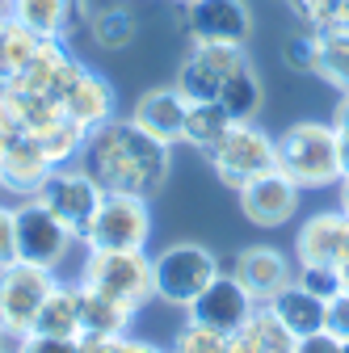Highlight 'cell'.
Masks as SVG:
<instances>
[{
    "mask_svg": "<svg viewBox=\"0 0 349 353\" xmlns=\"http://www.w3.org/2000/svg\"><path fill=\"white\" fill-rule=\"evenodd\" d=\"M38 42L21 21H13L9 13H0V80H13L38 51Z\"/></svg>",
    "mask_w": 349,
    "mask_h": 353,
    "instance_id": "obj_28",
    "label": "cell"
},
{
    "mask_svg": "<svg viewBox=\"0 0 349 353\" xmlns=\"http://www.w3.org/2000/svg\"><path fill=\"white\" fill-rule=\"evenodd\" d=\"M30 332H42V336H76L80 341V286H63L59 282L47 294V303L38 307Z\"/></svg>",
    "mask_w": 349,
    "mask_h": 353,
    "instance_id": "obj_23",
    "label": "cell"
},
{
    "mask_svg": "<svg viewBox=\"0 0 349 353\" xmlns=\"http://www.w3.org/2000/svg\"><path fill=\"white\" fill-rule=\"evenodd\" d=\"M84 135H89V130H84L80 122H72V118L63 114L59 122H51L47 130H38V135H30V139H38V148L47 152V156H51V164L59 168V164H68V160H76V156H80Z\"/></svg>",
    "mask_w": 349,
    "mask_h": 353,
    "instance_id": "obj_30",
    "label": "cell"
},
{
    "mask_svg": "<svg viewBox=\"0 0 349 353\" xmlns=\"http://www.w3.org/2000/svg\"><path fill=\"white\" fill-rule=\"evenodd\" d=\"M0 13H9V0H0Z\"/></svg>",
    "mask_w": 349,
    "mask_h": 353,
    "instance_id": "obj_43",
    "label": "cell"
},
{
    "mask_svg": "<svg viewBox=\"0 0 349 353\" xmlns=\"http://www.w3.org/2000/svg\"><path fill=\"white\" fill-rule=\"evenodd\" d=\"M332 130H337V148H341V176H349V93H341L337 101Z\"/></svg>",
    "mask_w": 349,
    "mask_h": 353,
    "instance_id": "obj_37",
    "label": "cell"
},
{
    "mask_svg": "<svg viewBox=\"0 0 349 353\" xmlns=\"http://www.w3.org/2000/svg\"><path fill=\"white\" fill-rule=\"evenodd\" d=\"M21 353H80L76 336H42V332H26Z\"/></svg>",
    "mask_w": 349,
    "mask_h": 353,
    "instance_id": "obj_35",
    "label": "cell"
},
{
    "mask_svg": "<svg viewBox=\"0 0 349 353\" xmlns=\"http://www.w3.org/2000/svg\"><path fill=\"white\" fill-rule=\"evenodd\" d=\"M261 101H266V88H261V76H257V68H252V59H248L244 68H236V72L223 80L219 105H223L236 122H257Z\"/></svg>",
    "mask_w": 349,
    "mask_h": 353,
    "instance_id": "obj_26",
    "label": "cell"
},
{
    "mask_svg": "<svg viewBox=\"0 0 349 353\" xmlns=\"http://www.w3.org/2000/svg\"><path fill=\"white\" fill-rule=\"evenodd\" d=\"M244 290L257 299V303H270L282 286L295 282V265L282 248H270V244H248L240 256H236V270H232Z\"/></svg>",
    "mask_w": 349,
    "mask_h": 353,
    "instance_id": "obj_18",
    "label": "cell"
},
{
    "mask_svg": "<svg viewBox=\"0 0 349 353\" xmlns=\"http://www.w3.org/2000/svg\"><path fill=\"white\" fill-rule=\"evenodd\" d=\"M228 345H232L228 332H215V328H206V324L186 320V324L177 328V336H172L168 353H228Z\"/></svg>",
    "mask_w": 349,
    "mask_h": 353,
    "instance_id": "obj_31",
    "label": "cell"
},
{
    "mask_svg": "<svg viewBox=\"0 0 349 353\" xmlns=\"http://www.w3.org/2000/svg\"><path fill=\"white\" fill-rule=\"evenodd\" d=\"M341 290H349V265H341Z\"/></svg>",
    "mask_w": 349,
    "mask_h": 353,
    "instance_id": "obj_41",
    "label": "cell"
},
{
    "mask_svg": "<svg viewBox=\"0 0 349 353\" xmlns=\"http://www.w3.org/2000/svg\"><path fill=\"white\" fill-rule=\"evenodd\" d=\"M337 210L349 214V176H341V181H337Z\"/></svg>",
    "mask_w": 349,
    "mask_h": 353,
    "instance_id": "obj_40",
    "label": "cell"
},
{
    "mask_svg": "<svg viewBox=\"0 0 349 353\" xmlns=\"http://www.w3.org/2000/svg\"><path fill=\"white\" fill-rule=\"evenodd\" d=\"M59 105H63V114H68L72 122H80L84 130H93V126H101V122H110V118L118 114L110 80L97 76L93 68H80V76L72 80V88L63 93Z\"/></svg>",
    "mask_w": 349,
    "mask_h": 353,
    "instance_id": "obj_20",
    "label": "cell"
},
{
    "mask_svg": "<svg viewBox=\"0 0 349 353\" xmlns=\"http://www.w3.org/2000/svg\"><path fill=\"white\" fill-rule=\"evenodd\" d=\"M257 307H261V303L244 290V282H240L236 274H219V278H215V282H210L190 307H186V320L206 324V328H215V332L236 336V332L252 320Z\"/></svg>",
    "mask_w": 349,
    "mask_h": 353,
    "instance_id": "obj_11",
    "label": "cell"
},
{
    "mask_svg": "<svg viewBox=\"0 0 349 353\" xmlns=\"http://www.w3.org/2000/svg\"><path fill=\"white\" fill-rule=\"evenodd\" d=\"M219 256H215L206 244L181 240V244H168L164 252L152 256V278H156V299H164L168 307H186L219 278Z\"/></svg>",
    "mask_w": 349,
    "mask_h": 353,
    "instance_id": "obj_4",
    "label": "cell"
},
{
    "mask_svg": "<svg viewBox=\"0 0 349 353\" xmlns=\"http://www.w3.org/2000/svg\"><path fill=\"white\" fill-rule=\"evenodd\" d=\"M240 336V345H244V353H295V345H299V336L270 312L266 303L252 312V320L236 332Z\"/></svg>",
    "mask_w": 349,
    "mask_h": 353,
    "instance_id": "obj_25",
    "label": "cell"
},
{
    "mask_svg": "<svg viewBox=\"0 0 349 353\" xmlns=\"http://www.w3.org/2000/svg\"><path fill=\"white\" fill-rule=\"evenodd\" d=\"M13 219H17V261L55 270V265L68 256V248L76 244V236L38 198H26L21 206H13Z\"/></svg>",
    "mask_w": 349,
    "mask_h": 353,
    "instance_id": "obj_9",
    "label": "cell"
},
{
    "mask_svg": "<svg viewBox=\"0 0 349 353\" xmlns=\"http://www.w3.org/2000/svg\"><path fill=\"white\" fill-rule=\"evenodd\" d=\"M282 63L290 72H316L320 68V30H295V34H286Z\"/></svg>",
    "mask_w": 349,
    "mask_h": 353,
    "instance_id": "obj_32",
    "label": "cell"
},
{
    "mask_svg": "<svg viewBox=\"0 0 349 353\" xmlns=\"http://www.w3.org/2000/svg\"><path fill=\"white\" fill-rule=\"evenodd\" d=\"M9 17L42 42H72L80 30H89L93 5L89 0H9Z\"/></svg>",
    "mask_w": 349,
    "mask_h": 353,
    "instance_id": "obj_14",
    "label": "cell"
},
{
    "mask_svg": "<svg viewBox=\"0 0 349 353\" xmlns=\"http://www.w3.org/2000/svg\"><path fill=\"white\" fill-rule=\"evenodd\" d=\"M17 261V219L13 206H0V270Z\"/></svg>",
    "mask_w": 349,
    "mask_h": 353,
    "instance_id": "obj_36",
    "label": "cell"
},
{
    "mask_svg": "<svg viewBox=\"0 0 349 353\" xmlns=\"http://www.w3.org/2000/svg\"><path fill=\"white\" fill-rule=\"evenodd\" d=\"M84 34H89L101 51H126L130 42H135L139 26H135V13H130L126 5H106V9H93Z\"/></svg>",
    "mask_w": 349,
    "mask_h": 353,
    "instance_id": "obj_27",
    "label": "cell"
},
{
    "mask_svg": "<svg viewBox=\"0 0 349 353\" xmlns=\"http://www.w3.org/2000/svg\"><path fill=\"white\" fill-rule=\"evenodd\" d=\"M248 55L244 47H219V42H194V51L181 59L177 76H172V84L181 88V97L194 105V101H219V88L223 80L244 68Z\"/></svg>",
    "mask_w": 349,
    "mask_h": 353,
    "instance_id": "obj_8",
    "label": "cell"
},
{
    "mask_svg": "<svg viewBox=\"0 0 349 353\" xmlns=\"http://www.w3.org/2000/svg\"><path fill=\"white\" fill-rule=\"evenodd\" d=\"M295 353H345V345H341L328 328H320V332H312V336H299Z\"/></svg>",
    "mask_w": 349,
    "mask_h": 353,
    "instance_id": "obj_38",
    "label": "cell"
},
{
    "mask_svg": "<svg viewBox=\"0 0 349 353\" xmlns=\"http://www.w3.org/2000/svg\"><path fill=\"white\" fill-rule=\"evenodd\" d=\"M232 122L236 118L219 101H194L190 114H186V135H181V143L194 148L198 156H210L215 148H219V139L232 130Z\"/></svg>",
    "mask_w": 349,
    "mask_h": 353,
    "instance_id": "obj_24",
    "label": "cell"
},
{
    "mask_svg": "<svg viewBox=\"0 0 349 353\" xmlns=\"http://www.w3.org/2000/svg\"><path fill=\"white\" fill-rule=\"evenodd\" d=\"M55 270H42V265L30 261H13L0 270V316H5L9 328L30 332L38 307L47 303V294L55 290Z\"/></svg>",
    "mask_w": 349,
    "mask_h": 353,
    "instance_id": "obj_10",
    "label": "cell"
},
{
    "mask_svg": "<svg viewBox=\"0 0 349 353\" xmlns=\"http://www.w3.org/2000/svg\"><path fill=\"white\" fill-rule=\"evenodd\" d=\"M295 282L308 286L312 294H320L324 303H328L332 294H341V270H332V265H299Z\"/></svg>",
    "mask_w": 349,
    "mask_h": 353,
    "instance_id": "obj_33",
    "label": "cell"
},
{
    "mask_svg": "<svg viewBox=\"0 0 349 353\" xmlns=\"http://www.w3.org/2000/svg\"><path fill=\"white\" fill-rule=\"evenodd\" d=\"M181 5H190V0H181Z\"/></svg>",
    "mask_w": 349,
    "mask_h": 353,
    "instance_id": "obj_44",
    "label": "cell"
},
{
    "mask_svg": "<svg viewBox=\"0 0 349 353\" xmlns=\"http://www.w3.org/2000/svg\"><path fill=\"white\" fill-rule=\"evenodd\" d=\"M186 114H190V101L181 97L177 84L148 88V93L130 105V122H135L143 135H152L156 143H164V148H177L181 143V135H186Z\"/></svg>",
    "mask_w": 349,
    "mask_h": 353,
    "instance_id": "obj_17",
    "label": "cell"
},
{
    "mask_svg": "<svg viewBox=\"0 0 349 353\" xmlns=\"http://www.w3.org/2000/svg\"><path fill=\"white\" fill-rule=\"evenodd\" d=\"M278 168L303 190H324L341 181V148L328 122H295L278 135Z\"/></svg>",
    "mask_w": 349,
    "mask_h": 353,
    "instance_id": "obj_2",
    "label": "cell"
},
{
    "mask_svg": "<svg viewBox=\"0 0 349 353\" xmlns=\"http://www.w3.org/2000/svg\"><path fill=\"white\" fill-rule=\"evenodd\" d=\"M0 160H5V190H13L21 198H34L55 168L51 156L38 148V139L21 135V130L9 139H0Z\"/></svg>",
    "mask_w": 349,
    "mask_h": 353,
    "instance_id": "obj_19",
    "label": "cell"
},
{
    "mask_svg": "<svg viewBox=\"0 0 349 353\" xmlns=\"http://www.w3.org/2000/svg\"><path fill=\"white\" fill-rule=\"evenodd\" d=\"M80 282L93 286L130 312H139L148 299H156V278H152V256L148 248H89L84 256Z\"/></svg>",
    "mask_w": 349,
    "mask_h": 353,
    "instance_id": "obj_3",
    "label": "cell"
},
{
    "mask_svg": "<svg viewBox=\"0 0 349 353\" xmlns=\"http://www.w3.org/2000/svg\"><path fill=\"white\" fill-rule=\"evenodd\" d=\"M206 164L215 168V176H219L228 190H240L252 176L278 168V139L266 135L257 122H232V130L219 139V148L206 156Z\"/></svg>",
    "mask_w": 349,
    "mask_h": 353,
    "instance_id": "obj_5",
    "label": "cell"
},
{
    "mask_svg": "<svg viewBox=\"0 0 349 353\" xmlns=\"http://www.w3.org/2000/svg\"><path fill=\"white\" fill-rule=\"evenodd\" d=\"M168 152L152 135L130 122V118H110L84 135L80 164L97 176V185L110 194H135V198H156L168 181Z\"/></svg>",
    "mask_w": 349,
    "mask_h": 353,
    "instance_id": "obj_1",
    "label": "cell"
},
{
    "mask_svg": "<svg viewBox=\"0 0 349 353\" xmlns=\"http://www.w3.org/2000/svg\"><path fill=\"white\" fill-rule=\"evenodd\" d=\"M345 353H349V345H345Z\"/></svg>",
    "mask_w": 349,
    "mask_h": 353,
    "instance_id": "obj_45",
    "label": "cell"
},
{
    "mask_svg": "<svg viewBox=\"0 0 349 353\" xmlns=\"http://www.w3.org/2000/svg\"><path fill=\"white\" fill-rule=\"evenodd\" d=\"M299 194H303V185L290 181L282 168L261 172L248 185L236 190L240 210H244V219L252 228H282V223H290L295 210H299Z\"/></svg>",
    "mask_w": 349,
    "mask_h": 353,
    "instance_id": "obj_12",
    "label": "cell"
},
{
    "mask_svg": "<svg viewBox=\"0 0 349 353\" xmlns=\"http://www.w3.org/2000/svg\"><path fill=\"white\" fill-rule=\"evenodd\" d=\"M114 353H164L160 345H152V341H135V336H118V345H114Z\"/></svg>",
    "mask_w": 349,
    "mask_h": 353,
    "instance_id": "obj_39",
    "label": "cell"
},
{
    "mask_svg": "<svg viewBox=\"0 0 349 353\" xmlns=\"http://www.w3.org/2000/svg\"><path fill=\"white\" fill-rule=\"evenodd\" d=\"M190 42H219V47H248L252 13L244 0H190L186 5Z\"/></svg>",
    "mask_w": 349,
    "mask_h": 353,
    "instance_id": "obj_13",
    "label": "cell"
},
{
    "mask_svg": "<svg viewBox=\"0 0 349 353\" xmlns=\"http://www.w3.org/2000/svg\"><path fill=\"white\" fill-rule=\"evenodd\" d=\"M316 76H324L341 93H349V26L320 30V68H316Z\"/></svg>",
    "mask_w": 349,
    "mask_h": 353,
    "instance_id": "obj_29",
    "label": "cell"
},
{
    "mask_svg": "<svg viewBox=\"0 0 349 353\" xmlns=\"http://www.w3.org/2000/svg\"><path fill=\"white\" fill-rule=\"evenodd\" d=\"M0 190H5V160H0Z\"/></svg>",
    "mask_w": 349,
    "mask_h": 353,
    "instance_id": "obj_42",
    "label": "cell"
},
{
    "mask_svg": "<svg viewBox=\"0 0 349 353\" xmlns=\"http://www.w3.org/2000/svg\"><path fill=\"white\" fill-rule=\"evenodd\" d=\"M266 307H270V312H274L295 336H312V332H320V328H324V316H328V303H324L320 294H312L308 286H299V282L282 286Z\"/></svg>",
    "mask_w": 349,
    "mask_h": 353,
    "instance_id": "obj_21",
    "label": "cell"
},
{
    "mask_svg": "<svg viewBox=\"0 0 349 353\" xmlns=\"http://www.w3.org/2000/svg\"><path fill=\"white\" fill-rule=\"evenodd\" d=\"M130 307L84 286L80 282V336H126L130 332Z\"/></svg>",
    "mask_w": 349,
    "mask_h": 353,
    "instance_id": "obj_22",
    "label": "cell"
},
{
    "mask_svg": "<svg viewBox=\"0 0 349 353\" xmlns=\"http://www.w3.org/2000/svg\"><path fill=\"white\" fill-rule=\"evenodd\" d=\"M324 328H328L341 345H349V290H341V294H332V299H328Z\"/></svg>",
    "mask_w": 349,
    "mask_h": 353,
    "instance_id": "obj_34",
    "label": "cell"
},
{
    "mask_svg": "<svg viewBox=\"0 0 349 353\" xmlns=\"http://www.w3.org/2000/svg\"><path fill=\"white\" fill-rule=\"evenodd\" d=\"M80 59L68 51V42H38L34 59L9 80L21 93H38V97H51V101H63V93L72 88V80L80 76ZM63 110V105H59Z\"/></svg>",
    "mask_w": 349,
    "mask_h": 353,
    "instance_id": "obj_15",
    "label": "cell"
},
{
    "mask_svg": "<svg viewBox=\"0 0 349 353\" xmlns=\"http://www.w3.org/2000/svg\"><path fill=\"white\" fill-rule=\"evenodd\" d=\"M101 194L106 190L97 185V176L89 168H68V164H59V168H51V176L42 181V190L34 198L80 240L84 228H89V219H93V210H97V202H101Z\"/></svg>",
    "mask_w": 349,
    "mask_h": 353,
    "instance_id": "obj_7",
    "label": "cell"
},
{
    "mask_svg": "<svg viewBox=\"0 0 349 353\" xmlns=\"http://www.w3.org/2000/svg\"><path fill=\"white\" fill-rule=\"evenodd\" d=\"M152 236V210L148 198L135 194H101L89 228H84L80 244L84 248H148Z\"/></svg>",
    "mask_w": 349,
    "mask_h": 353,
    "instance_id": "obj_6",
    "label": "cell"
},
{
    "mask_svg": "<svg viewBox=\"0 0 349 353\" xmlns=\"http://www.w3.org/2000/svg\"><path fill=\"white\" fill-rule=\"evenodd\" d=\"M299 265H349V214L345 210H320L295 236Z\"/></svg>",
    "mask_w": 349,
    "mask_h": 353,
    "instance_id": "obj_16",
    "label": "cell"
}]
</instances>
